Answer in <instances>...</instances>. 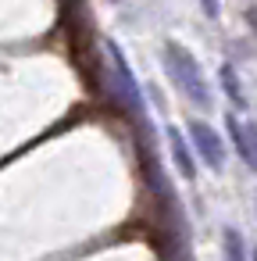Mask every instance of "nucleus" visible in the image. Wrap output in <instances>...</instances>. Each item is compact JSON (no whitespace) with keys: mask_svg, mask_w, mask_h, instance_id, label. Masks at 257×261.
Here are the masks:
<instances>
[{"mask_svg":"<svg viewBox=\"0 0 257 261\" xmlns=\"http://www.w3.org/2000/svg\"><path fill=\"white\" fill-rule=\"evenodd\" d=\"M164 68H168L172 83L186 93V100H193L196 108H207V104H211L207 79H204V72H200L196 58H193L182 43H175V40H168V43H164Z\"/></svg>","mask_w":257,"mask_h":261,"instance_id":"obj_1","label":"nucleus"},{"mask_svg":"<svg viewBox=\"0 0 257 261\" xmlns=\"http://www.w3.org/2000/svg\"><path fill=\"white\" fill-rule=\"evenodd\" d=\"M189 140H193V147H196V154L204 158V165L211 168V172H221L225 168V143H221V136L207 125V122H189Z\"/></svg>","mask_w":257,"mask_h":261,"instance_id":"obj_2","label":"nucleus"},{"mask_svg":"<svg viewBox=\"0 0 257 261\" xmlns=\"http://www.w3.org/2000/svg\"><path fill=\"white\" fill-rule=\"evenodd\" d=\"M225 129H229V140H232L236 154L250 165L253 161V147H250V136H246V125L239 122V115H225Z\"/></svg>","mask_w":257,"mask_h":261,"instance_id":"obj_3","label":"nucleus"},{"mask_svg":"<svg viewBox=\"0 0 257 261\" xmlns=\"http://www.w3.org/2000/svg\"><path fill=\"white\" fill-rule=\"evenodd\" d=\"M168 143H172V158H175L179 172H182L186 179H193L196 168H193V154H189V143L182 140V133H179V129H168Z\"/></svg>","mask_w":257,"mask_h":261,"instance_id":"obj_4","label":"nucleus"},{"mask_svg":"<svg viewBox=\"0 0 257 261\" xmlns=\"http://www.w3.org/2000/svg\"><path fill=\"white\" fill-rule=\"evenodd\" d=\"M218 75H221V86H225L229 100H232L236 108H243V104H246V93H243V83H239V75H236V65H232V61H225Z\"/></svg>","mask_w":257,"mask_h":261,"instance_id":"obj_5","label":"nucleus"},{"mask_svg":"<svg viewBox=\"0 0 257 261\" xmlns=\"http://www.w3.org/2000/svg\"><path fill=\"white\" fill-rule=\"evenodd\" d=\"M225 254L236 257V261L243 257V243H239V232L236 229H225Z\"/></svg>","mask_w":257,"mask_h":261,"instance_id":"obj_6","label":"nucleus"},{"mask_svg":"<svg viewBox=\"0 0 257 261\" xmlns=\"http://www.w3.org/2000/svg\"><path fill=\"white\" fill-rule=\"evenodd\" d=\"M204 15L207 18H218V0H204Z\"/></svg>","mask_w":257,"mask_h":261,"instance_id":"obj_7","label":"nucleus"},{"mask_svg":"<svg viewBox=\"0 0 257 261\" xmlns=\"http://www.w3.org/2000/svg\"><path fill=\"white\" fill-rule=\"evenodd\" d=\"M246 22H250V25L257 29V8H250V11H246Z\"/></svg>","mask_w":257,"mask_h":261,"instance_id":"obj_8","label":"nucleus"}]
</instances>
